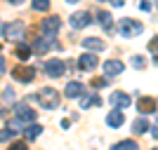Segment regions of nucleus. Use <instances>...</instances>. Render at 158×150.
<instances>
[{"mask_svg": "<svg viewBox=\"0 0 158 150\" xmlns=\"http://www.w3.org/2000/svg\"><path fill=\"white\" fill-rule=\"evenodd\" d=\"M24 33H26V24H24V21H12V24H5V26H2V38L14 40L17 45L21 42Z\"/></svg>", "mask_w": 158, "mask_h": 150, "instance_id": "f257e3e1", "label": "nucleus"}, {"mask_svg": "<svg viewBox=\"0 0 158 150\" xmlns=\"http://www.w3.org/2000/svg\"><path fill=\"white\" fill-rule=\"evenodd\" d=\"M118 31H120V35H123V38H137V35H142L144 26H142L139 21H135V19H120Z\"/></svg>", "mask_w": 158, "mask_h": 150, "instance_id": "f03ea898", "label": "nucleus"}, {"mask_svg": "<svg viewBox=\"0 0 158 150\" xmlns=\"http://www.w3.org/2000/svg\"><path fill=\"white\" fill-rule=\"evenodd\" d=\"M14 113H17L14 127H17V124H26V127H28V122H33V120H35V110H33V108H28L26 103H19L17 108H14Z\"/></svg>", "mask_w": 158, "mask_h": 150, "instance_id": "7ed1b4c3", "label": "nucleus"}, {"mask_svg": "<svg viewBox=\"0 0 158 150\" xmlns=\"http://www.w3.org/2000/svg\"><path fill=\"white\" fill-rule=\"evenodd\" d=\"M38 101L43 103V108H50V110L59 106V96H57V91H54L52 87H45V89L40 91V94H38Z\"/></svg>", "mask_w": 158, "mask_h": 150, "instance_id": "20e7f679", "label": "nucleus"}, {"mask_svg": "<svg viewBox=\"0 0 158 150\" xmlns=\"http://www.w3.org/2000/svg\"><path fill=\"white\" fill-rule=\"evenodd\" d=\"M66 71V63L61 59H47L45 61V73H47V78H61Z\"/></svg>", "mask_w": 158, "mask_h": 150, "instance_id": "39448f33", "label": "nucleus"}, {"mask_svg": "<svg viewBox=\"0 0 158 150\" xmlns=\"http://www.w3.org/2000/svg\"><path fill=\"white\" fill-rule=\"evenodd\" d=\"M33 75H35V71H33L31 66H26V63H19V66L12 68V78H17L19 82H31Z\"/></svg>", "mask_w": 158, "mask_h": 150, "instance_id": "423d86ee", "label": "nucleus"}, {"mask_svg": "<svg viewBox=\"0 0 158 150\" xmlns=\"http://www.w3.org/2000/svg\"><path fill=\"white\" fill-rule=\"evenodd\" d=\"M40 28H43V33H45L47 38H52L54 33L61 28V19H59V17H47V19H43Z\"/></svg>", "mask_w": 158, "mask_h": 150, "instance_id": "0eeeda50", "label": "nucleus"}, {"mask_svg": "<svg viewBox=\"0 0 158 150\" xmlns=\"http://www.w3.org/2000/svg\"><path fill=\"white\" fill-rule=\"evenodd\" d=\"M109 101L116 106V110H120V108H127V106H130V96H127L125 91H113L111 96H109Z\"/></svg>", "mask_w": 158, "mask_h": 150, "instance_id": "6e6552de", "label": "nucleus"}, {"mask_svg": "<svg viewBox=\"0 0 158 150\" xmlns=\"http://www.w3.org/2000/svg\"><path fill=\"white\" fill-rule=\"evenodd\" d=\"M90 12H76V14H71V19H69V24H71L73 28H83V26H87L90 24Z\"/></svg>", "mask_w": 158, "mask_h": 150, "instance_id": "1a4fd4ad", "label": "nucleus"}, {"mask_svg": "<svg viewBox=\"0 0 158 150\" xmlns=\"http://www.w3.org/2000/svg\"><path fill=\"white\" fill-rule=\"evenodd\" d=\"M118 73H123V61H118V59L104 61V75L106 78H113V75H118Z\"/></svg>", "mask_w": 158, "mask_h": 150, "instance_id": "9d476101", "label": "nucleus"}, {"mask_svg": "<svg viewBox=\"0 0 158 150\" xmlns=\"http://www.w3.org/2000/svg\"><path fill=\"white\" fill-rule=\"evenodd\" d=\"M137 108H139V113H142V117H144V115H151V113L156 110V101L149 98V96H142L139 103H137Z\"/></svg>", "mask_w": 158, "mask_h": 150, "instance_id": "9b49d317", "label": "nucleus"}, {"mask_svg": "<svg viewBox=\"0 0 158 150\" xmlns=\"http://www.w3.org/2000/svg\"><path fill=\"white\" fill-rule=\"evenodd\" d=\"M83 91H85V87H83V82H69L66 85V89H64V94H66V98H76V96H83Z\"/></svg>", "mask_w": 158, "mask_h": 150, "instance_id": "f8f14e48", "label": "nucleus"}, {"mask_svg": "<svg viewBox=\"0 0 158 150\" xmlns=\"http://www.w3.org/2000/svg\"><path fill=\"white\" fill-rule=\"evenodd\" d=\"M78 66L83 68V71H94V68L99 66V61H97L94 54H83V56L78 59Z\"/></svg>", "mask_w": 158, "mask_h": 150, "instance_id": "ddd939ff", "label": "nucleus"}, {"mask_svg": "<svg viewBox=\"0 0 158 150\" xmlns=\"http://www.w3.org/2000/svg\"><path fill=\"white\" fill-rule=\"evenodd\" d=\"M50 47H59L57 42H50V38H38L35 42H33V52L35 54H45Z\"/></svg>", "mask_w": 158, "mask_h": 150, "instance_id": "4468645a", "label": "nucleus"}, {"mask_svg": "<svg viewBox=\"0 0 158 150\" xmlns=\"http://www.w3.org/2000/svg\"><path fill=\"white\" fill-rule=\"evenodd\" d=\"M123 120H125L123 110H111L109 115H106V124H109V127H120V124H123Z\"/></svg>", "mask_w": 158, "mask_h": 150, "instance_id": "2eb2a0df", "label": "nucleus"}, {"mask_svg": "<svg viewBox=\"0 0 158 150\" xmlns=\"http://www.w3.org/2000/svg\"><path fill=\"white\" fill-rule=\"evenodd\" d=\"M83 47L90 49V52H102V49H104V42L99 38H85L83 40Z\"/></svg>", "mask_w": 158, "mask_h": 150, "instance_id": "dca6fc26", "label": "nucleus"}, {"mask_svg": "<svg viewBox=\"0 0 158 150\" xmlns=\"http://www.w3.org/2000/svg\"><path fill=\"white\" fill-rule=\"evenodd\" d=\"M102 103V98L97 96V94H87V96L80 98V108L85 110V108H92V106H99Z\"/></svg>", "mask_w": 158, "mask_h": 150, "instance_id": "f3484780", "label": "nucleus"}, {"mask_svg": "<svg viewBox=\"0 0 158 150\" xmlns=\"http://www.w3.org/2000/svg\"><path fill=\"white\" fill-rule=\"evenodd\" d=\"M31 49H33V47H28V42H19V45H17V49H14V54H17L21 61H26L28 54H31Z\"/></svg>", "mask_w": 158, "mask_h": 150, "instance_id": "a211bd4d", "label": "nucleus"}, {"mask_svg": "<svg viewBox=\"0 0 158 150\" xmlns=\"http://www.w3.org/2000/svg\"><path fill=\"white\" fill-rule=\"evenodd\" d=\"M40 134H43V127H40V124H31V127H26V131H24L26 141H33V138H38Z\"/></svg>", "mask_w": 158, "mask_h": 150, "instance_id": "6ab92c4d", "label": "nucleus"}, {"mask_svg": "<svg viewBox=\"0 0 158 150\" xmlns=\"http://www.w3.org/2000/svg\"><path fill=\"white\" fill-rule=\"evenodd\" d=\"M146 129H149L146 117H137V120H135V124H132V131H135V134H144Z\"/></svg>", "mask_w": 158, "mask_h": 150, "instance_id": "aec40b11", "label": "nucleus"}, {"mask_svg": "<svg viewBox=\"0 0 158 150\" xmlns=\"http://www.w3.org/2000/svg\"><path fill=\"white\" fill-rule=\"evenodd\" d=\"M97 19H99V24H102L106 31H111V14H109V12H104V10L97 12Z\"/></svg>", "mask_w": 158, "mask_h": 150, "instance_id": "412c9836", "label": "nucleus"}, {"mask_svg": "<svg viewBox=\"0 0 158 150\" xmlns=\"http://www.w3.org/2000/svg\"><path fill=\"white\" fill-rule=\"evenodd\" d=\"M111 150H139V145L135 143V141H120V143H116Z\"/></svg>", "mask_w": 158, "mask_h": 150, "instance_id": "4be33fe9", "label": "nucleus"}, {"mask_svg": "<svg viewBox=\"0 0 158 150\" xmlns=\"http://www.w3.org/2000/svg\"><path fill=\"white\" fill-rule=\"evenodd\" d=\"M47 7H50L47 0H35V2H33V10H38V12H45Z\"/></svg>", "mask_w": 158, "mask_h": 150, "instance_id": "5701e85b", "label": "nucleus"}, {"mask_svg": "<svg viewBox=\"0 0 158 150\" xmlns=\"http://www.w3.org/2000/svg\"><path fill=\"white\" fill-rule=\"evenodd\" d=\"M106 85H109V80H106V78H97V80H92V87H94V89H102V87H106Z\"/></svg>", "mask_w": 158, "mask_h": 150, "instance_id": "b1692460", "label": "nucleus"}, {"mask_svg": "<svg viewBox=\"0 0 158 150\" xmlns=\"http://www.w3.org/2000/svg\"><path fill=\"white\" fill-rule=\"evenodd\" d=\"M10 150H28V143L26 141H17V143L10 145Z\"/></svg>", "mask_w": 158, "mask_h": 150, "instance_id": "393cba45", "label": "nucleus"}, {"mask_svg": "<svg viewBox=\"0 0 158 150\" xmlns=\"http://www.w3.org/2000/svg\"><path fill=\"white\" fill-rule=\"evenodd\" d=\"M12 136H14V131H12V129H7V127H5V129H2V136H0V138H2V143H5V141H10Z\"/></svg>", "mask_w": 158, "mask_h": 150, "instance_id": "a878e982", "label": "nucleus"}, {"mask_svg": "<svg viewBox=\"0 0 158 150\" xmlns=\"http://www.w3.org/2000/svg\"><path fill=\"white\" fill-rule=\"evenodd\" d=\"M132 66H135V68H144V59H142V56H135V59H132Z\"/></svg>", "mask_w": 158, "mask_h": 150, "instance_id": "bb28decb", "label": "nucleus"}, {"mask_svg": "<svg viewBox=\"0 0 158 150\" xmlns=\"http://www.w3.org/2000/svg\"><path fill=\"white\" fill-rule=\"evenodd\" d=\"M149 49H151V52H158V35L151 40V42H149Z\"/></svg>", "mask_w": 158, "mask_h": 150, "instance_id": "cd10ccee", "label": "nucleus"}, {"mask_svg": "<svg viewBox=\"0 0 158 150\" xmlns=\"http://www.w3.org/2000/svg\"><path fill=\"white\" fill-rule=\"evenodd\" d=\"M2 94H5V101H12V96H14V91L10 89V87H7V89L2 91Z\"/></svg>", "mask_w": 158, "mask_h": 150, "instance_id": "c85d7f7f", "label": "nucleus"}, {"mask_svg": "<svg viewBox=\"0 0 158 150\" xmlns=\"http://www.w3.org/2000/svg\"><path fill=\"white\" fill-rule=\"evenodd\" d=\"M139 10H144V12H149V10H151V5H149V2H139Z\"/></svg>", "mask_w": 158, "mask_h": 150, "instance_id": "c756f323", "label": "nucleus"}, {"mask_svg": "<svg viewBox=\"0 0 158 150\" xmlns=\"http://www.w3.org/2000/svg\"><path fill=\"white\" fill-rule=\"evenodd\" d=\"M151 136L158 138V124H153V129H151Z\"/></svg>", "mask_w": 158, "mask_h": 150, "instance_id": "7c9ffc66", "label": "nucleus"}, {"mask_svg": "<svg viewBox=\"0 0 158 150\" xmlns=\"http://www.w3.org/2000/svg\"><path fill=\"white\" fill-rule=\"evenodd\" d=\"M153 150H158V148H153Z\"/></svg>", "mask_w": 158, "mask_h": 150, "instance_id": "2f4dec72", "label": "nucleus"}, {"mask_svg": "<svg viewBox=\"0 0 158 150\" xmlns=\"http://www.w3.org/2000/svg\"><path fill=\"white\" fill-rule=\"evenodd\" d=\"M156 7H158V5H156Z\"/></svg>", "mask_w": 158, "mask_h": 150, "instance_id": "473e14b6", "label": "nucleus"}]
</instances>
